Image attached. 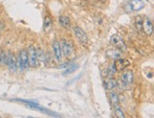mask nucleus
Segmentation results:
<instances>
[{
	"label": "nucleus",
	"mask_w": 154,
	"mask_h": 118,
	"mask_svg": "<svg viewBox=\"0 0 154 118\" xmlns=\"http://www.w3.org/2000/svg\"><path fill=\"white\" fill-rule=\"evenodd\" d=\"M144 8H145L144 1H142V0H130L127 5L126 10L128 13H131V11H139Z\"/></svg>",
	"instance_id": "5"
},
{
	"label": "nucleus",
	"mask_w": 154,
	"mask_h": 118,
	"mask_svg": "<svg viewBox=\"0 0 154 118\" xmlns=\"http://www.w3.org/2000/svg\"><path fill=\"white\" fill-rule=\"evenodd\" d=\"M52 27V20L50 16H46L44 19V23H43V28L45 32H49L51 30Z\"/></svg>",
	"instance_id": "16"
},
{
	"label": "nucleus",
	"mask_w": 154,
	"mask_h": 118,
	"mask_svg": "<svg viewBox=\"0 0 154 118\" xmlns=\"http://www.w3.org/2000/svg\"><path fill=\"white\" fill-rule=\"evenodd\" d=\"M52 49L53 52H54V57L56 59V61L60 62L62 60V51H61V46L59 41H54L52 44Z\"/></svg>",
	"instance_id": "11"
},
{
	"label": "nucleus",
	"mask_w": 154,
	"mask_h": 118,
	"mask_svg": "<svg viewBox=\"0 0 154 118\" xmlns=\"http://www.w3.org/2000/svg\"><path fill=\"white\" fill-rule=\"evenodd\" d=\"M0 54H1V50H0Z\"/></svg>",
	"instance_id": "23"
},
{
	"label": "nucleus",
	"mask_w": 154,
	"mask_h": 118,
	"mask_svg": "<svg viewBox=\"0 0 154 118\" xmlns=\"http://www.w3.org/2000/svg\"><path fill=\"white\" fill-rule=\"evenodd\" d=\"M36 55H37V60L38 62H42V61H45V54H44V52L43 51L41 50V49H36Z\"/></svg>",
	"instance_id": "20"
},
{
	"label": "nucleus",
	"mask_w": 154,
	"mask_h": 118,
	"mask_svg": "<svg viewBox=\"0 0 154 118\" xmlns=\"http://www.w3.org/2000/svg\"><path fill=\"white\" fill-rule=\"evenodd\" d=\"M113 65H114V68L116 70V72H123V70H125L129 66L130 62L128 60V59L117 58V59H115V62Z\"/></svg>",
	"instance_id": "7"
},
{
	"label": "nucleus",
	"mask_w": 154,
	"mask_h": 118,
	"mask_svg": "<svg viewBox=\"0 0 154 118\" xmlns=\"http://www.w3.org/2000/svg\"><path fill=\"white\" fill-rule=\"evenodd\" d=\"M28 59H29V65L31 67L34 68L37 66L38 60H37V55H36V49L34 46H29L28 49Z\"/></svg>",
	"instance_id": "6"
},
{
	"label": "nucleus",
	"mask_w": 154,
	"mask_h": 118,
	"mask_svg": "<svg viewBox=\"0 0 154 118\" xmlns=\"http://www.w3.org/2000/svg\"><path fill=\"white\" fill-rule=\"evenodd\" d=\"M59 23H60V25L65 29H69L70 27V20L66 15H61L59 17Z\"/></svg>",
	"instance_id": "14"
},
{
	"label": "nucleus",
	"mask_w": 154,
	"mask_h": 118,
	"mask_svg": "<svg viewBox=\"0 0 154 118\" xmlns=\"http://www.w3.org/2000/svg\"><path fill=\"white\" fill-rule=\"evenodd\" d=\"M117 82L115 79L113 78H109V79H106L104 81V86L106 88V90H108V91H112L113 88H115L117 87Z\"/></svg>",
	"instance_id": "13"
},
{
	"label": "nucleus",
	"mask_w": 154,
	"mask_h": 118,
	"mask_svg": "<svg viewBox=\"0 0 154 118\" xmlns=\"http://www.w3.org/2000/svg\"><path fill=\"white\" fill-rule=\"evenodd\" d=\"M78 68V66H77L76 64H74V65H72L70 67H69L68 69H66L64 70V73H63V74L64 75H68V74H69V73H73V72H75V70Z\"/></svg>",
	"instance_id": "21"
},
{
	"label": "nucleus",
	"mask_w": 154,
	"mask_h": 118,
	"mask_svg": "<svg viewBox=\"0 0 154 118\" xmlns=\"http://www.w3.org/2000/svg\"><path fill=\"white\" fill-rule=\"evenodd\" d=\"M121 80H122L123 84L125 86L131 85L133 83V81H134L133 73L131 72V70H126V72H124L123 74H122Z\"/></svg>",
	"instance_id": "9"
},
{
	"label": "nucleus",
	"mask_w": 154,
	"mask_h": 118,
	"mask_svg": "<svg viewBox=\"0 0 154 118\" xmlns=\"http://www.w3.org/2000/svg\"><path fill=\"white\" fill-rule=\"evenodd\" d=\"M7 59H8V52L1 51V54H0V65H2V66L7 65Z\"/></svg>",
	"instance_id": "19"
},
{
	"label": "nucleus",
	"mask_w": 154,
	"mask_h": 118,
	"mask_svg": "<svg viewBox=\"0 0 154 118\" xmlns=\"http://www.w3.org/2000/svg\"><path fill=\"white\" fill-rule=\"evenodd\" d=\"M109 100L112 107H115V106L119 105V96H118V94L115 92H109Z\"/></svg>",
	"instance_id": "15"
},
{
	"label": "nucleus",
	"mask_w": 154,
	"mask_h": 118,
	"mask_svg": "<svg viewBox=\"0 0 154 118\" xmlns=\"http://www.w3.org/2000/svg\"><path fill=\"white\" fill-rule=\"evenodd\" d=\"M99 1H104V0H99Z\"/></svg>",
	"instance_id": "24"
},
{
	"label": "nucleus",
	"mask_w": 154,
	"mask_h": 118,
	"mask_svg": "<svg viewBox=\"0 0 154 118\" xmlns=\"http://www.w3.org/2000/svg\"><path fill=\"white\" fill-rule=\"evenodd\" d=\"M109 42H110L111 45H113L116 49L120 50L121 51H124L127 50V46H126L125 42H124V40L122 39V37L120 36V35L113 34L110 37Z\"/></svg>",
	"instance_id": "4"
},
{
	"label": "nucleus",
	"mask_w": 154,
	"mask_h": 118,
	"mask_svg": "<svg viewBox=\"0 0 154 118\" xmlns=\"http://www.w3.org/2000/svg\"><path fill=\"white\" fill-rule=\"evenodd\" d=\"M7 66L10 72L15 73L17 70V64H16V57L14 54L11 51H8V59H7Z\"/></svg>",
	"instance_id": "8"
},
{
	"label": "nucleus",
	"mask_w": 154,
	"mask_h": 118,
	"mask_svg": "<svg viewBox=\"0 0 154 118\" xmlns=\"http://www.w3.org/2000/svg\"><path fill=\"white\" fill-rule=\"evenodd\" d=\"M134 25L137 29L138 32H141L142 31V26H143V19H142L141 16H136V18L134 20Z\"/></svg>",
	"instance_id": "17"
},
{
	"label": "nucleus",
	"mask_w": 154,
	"mask_h": 118,
	"mask_svg": "<svg viewBox=\"0 0 154 118\" xmlns=\"http://www.w3.org/2000/svg\"><path fill=\"white\" fill-rule=\"evenodd\" d=\"M106 56L112 58V59H117V58H120L122 56V51L118 49H109L106 51Z\"/></svg>",
	"instance_id": "12"
},
{
	"label": "nucleus",
	"mask_w": 154,
	"mask_h": 118,
	"mask_svg": "<svg viewBox=\"0 0 154 118\" xmlns=\"http://www.w3.org/2000/svg\"><path fill=\"white\" fill-rule=\"evenodd\" d=\"M73 32H74V35H75L76 39L78 40V42L82 46H84L85 48H88V42H90V41H88V37L87 33L84 32V30L81 29L78 26H76L73 29Z\"/></svg>",
	"instance_id": "1"
},
{
	"label": "nucleus",
	"mask_w": 154,
	"mask_h": 118,
	"mask_svg": "<svg viewBox=\"0 0 154 118\" xmlns=\"http://www.w3.org/2000/svg\"><path fill=\"white\" fill-rule=\"evenodd\" d=\"M142 29L144 30V32L146 35H151L153 33V23L149 18L143 19V26Z\"/></svg>",
	"instance_id": "10"
},
{
	"label": "nucleus",
	"mask_w": 154,
	"mask_h": 118,
	"mask_svg": "<svg viewBox=\"0 0 154 118\" xmlns=\"http://www.w3.org/2000/svg\"><path fill=\"white\" fill-rule=\"evenodd\" d=\"M60 46H61V51H62V55H64L65 57H69L73 54V45L70 41L68 40H62L60 42Z\"/></svg>",
	"instance_id": "3"
},
{
	"label": "nucleus",
	"mask_w": 154,
	"mask_h": 118,
	"mask_svg": "<svg viewBox=\"0 0 154 118\" xmlns=\"http://www.w3.org/2000/svg\"><path fill=\"white\" fill-rule=\"evenodd\" d=\"M16 64H17V69L19 70H24L29 68V59H28V51L27 50H21L19 51L18 58H16Z\"/></svg>",
	"instance_id": "2"
},
{
	"label": "nucleus",
	"mask_w": 154,
	"mask_h": 118,
	"mask_svg": "<svg viewBox=\"0 0 154 118\" xmlns=\"http://www.w3.org/2000/svg\"><path fill=\"white\" fill-rule=\"evenodd\" d=\"M113 108H114V114L116 117H119V118H125L126 117L125 113H124V111L122 110V109L119 105L115 106V107H113Z\"/></svg>",
	"instance_id": "18"
},
{
	"label": "nucleus",
	"mask_w": 154,
	"mask_h": 118,
	"mask_svg": "<svg viewBox=\"0 0 154 118\" xmlns=\"http://www.w3.org/2000/svg\"><path fill=\"white\" fill-rule=\"evenodd\" d=\"M116 70L114 68V65H109V68H108V74L109 77H111V76H113V74L115 73Z\"/></svg>",
	"instance_id": "22"
}]
</instances>
